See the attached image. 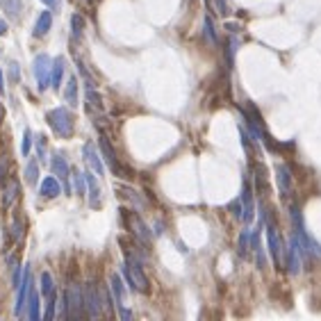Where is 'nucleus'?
Instances as JSON below:
<instances>
[{
	"mask_svg": "<svg viewBox=\"0 0 321 321\" xmlns=\"http://www.w3.org/2000/svg\"><path fill=\"white\" fill-rule=\"evenodd\" d=\"M23 232H25V225H23L21 219L16 217L14 224H12V237H14V241H21V239H23Z\"/></svg>",
	"mask_w": 321,
	"mask_h": 321,
	"instance_id": "72a5a7b5",
	"label": "nucleus"
},
{
	"mask_svg": "<svg viewBox=\"0 0 321 321\" xmlns=\"http://www.w3.org/2000/svg\"><path fill=\"white\" fill-rule=\"evenodd\" d=\"M50 166H52V173H55L57 178H62V182H64V189H66V194H68V192H71V187H68V178H71V166H68L66 157L62 155V153L52 155Z\"/></svg>",
	"mask_w": 321,
	"mask_h": 321,
	"instance_id": "9b49d317",
	"label": "nucleus"
},
{
	"mask_svg": "<svg viewBox=\"0 0 321 321\" xmlns=\"http://www.w3.org/2000/svg\"><path fill=\"white\" fill-rule=\"evenodd\" d=\"M64 98H66V103L71 105V107H78V80L75 78H71L66 82V89H64Z\"/></svg>",
	"mask_w": 321,
	"mask_h": 321,
	"instance_id": "b1692460",
	"label": "nucleus"
},
{
	"mask_svg": "<svg viewBox=\"0 0 321 321\" xmlns=\"http://www.w3.org/2000/svg\"><path fill=\"white\" fill-rule=\"evenodd\" d=\"M39 194L44 196V198H57V196L62 194V187H60L57 176H55V178L48 176V178L41 180V185H39Z\"/></svg>",
	"mask_w": 321,
	"mask_h": 321,
	"instance_id": "f3484780",
	"label": "nucleus"
},
{
	"mask_svg": "<svg viewBox=\"0 0 321 321\" xmlns=\"http://www.w3.org/2000/svg\"><path fill=\"white\" fill-rule=\"evenodd\" d=\"M251 230H241V235H239V255L241 257H248V251H251Z\"/></svg>",
	"mask_w": 321,
	"mask_h": 321,
	"instance_id": "c756f323",
	"label": "nucleus"
},
{
	"mask_svg": "<svg viewBox=\"0 0 321 321\" xmlns=\"http://www.w3.org/2000/svg\"><path fill=\"white\" fill-rule=\"evenodd\" d=\"M62 75H64V57H55V60H52V73H50V87L52 89H60Z\"/></svg>",
	"mask_w": 321,
	"mask_h": 321,
	"instance_id": "4be33fe9",
	"label": "nucleus"
},
{
	"mask_svg": "<svg viewBox=\"0 0 321 321\" xmlns=\"http://www.w3.org/2000/svg\"><path fill=\"white\" fill-rule=\"evenodd\" d=\"M285 260H287V271H289L291 276H296L303 267V260H301V253H299V239L296 235H291L289 237V246L285 248Z\"/></svg>",
	"mask_w": 321,
	"mask_h": 321,
	"instance_id": "9d476101",
	"label": "nucleus"
},
{
	"mask_svg": "<svg viewBox=\"0 0 321 321\" xmlns=\"http://www.w3.org/2000/svg\"><path fill=\"white\" fill-rule=\"evenodd\" d=\"M2 116H5V107H2V103H0V121H2Z\"/></svg>",
	"mask_w": 321,
	"mask_h": 321,
	"instance_id": "a19ab883",
	"label": "nucleus"
},
{
	"mask_svg": "<svg viewBox=\"0 0 321 321\" xmlns=\"http://www.w3.org/2000/svg\"><path fill=\"white\" fill-rule=\"evenodd\" d=\"M73 182H75V194H80V196L87 194V178H84V171H73Z\"/></svg>",
	"mask_w": 321,
	"mask_h": 321,
	"instance_id": "2f4dec72",
	"label": "nucleus"
},
{
	"mask_svg": "<svg viewBox=\"0 0 321 321\" xmlns=\"http://www.w3.org/2000/svg\"><path fill=\"white\" fill-rule=\"evenodd\" d=\"M7 68H9V82L16 84V82H18V75H21V68H18V64H16V62H12Z\"/></svg>",
	"mask_w": 321,
	"mask_h": 321,
	"instance_id": "c9c22d12",
	"label": "nucleus"
},
{
	"mask_svg": "<svg viewBox=\"0 0 321 321\" xmlns=\"http://www.w3.org/2000/svg\"><path fill=\"white\" fill-rule=\"evenodd\" d=\"M84 178H87V196H89V205L91 208H98L100 205V187H98V180L94 178L91 171H84Z\"/></svg>",
	"mask_w": 321,
	"mask_h": 321,
	"instance_id": "a211bd4d",
	"label": "nucleus"
},
{
	"mask_svg": "<svg viewBox=\"0 0 321 321\" xmlns=\"http://www.w3.org/2000/svg\"><path fill=\"white\" fill-rule=\"evenodd\" d=\"M253 171H255V189L260 192L262 196H269V182H267V169L262 164L260 160L253 164Z\"/></svg>",
	"mask_w": 321,
	"mask_h": 321,
	"instance_id": "6ab92c4d",
	"label": "nucleus"
},
{
	"mask_svg": "<svg viewBox=\"0 0 321 321\" xmlns=\"http://www.w3.org/2000/svg\"><path fill=\"white\" fill-rule=\"evenodd\" d=\"M39 307H41V303H39V291L32 287L30 296H28V319L30 321H39Z\"/></svg>",
	"mask_w": 321,
	"mask_h": 321,
	"instance_id": "5701e85b",
	"label": "nucleus"
},
{
	"mask_svg": "<svg viewBox=\"0 0 321 321\" xmlns=\"http://www.w3.org/2000/svg\"><path fill=\"white\" fill-rule=\"evenodd\" d=\"M82 155H84V162L89 164V169L94 173H98V176H103L105 173V164H103V155L96 150V146L94 144H84L82 148Z\"/></svg>",
	"mask_w": 321,
	"mask_h": 321,
	"instance_id": "4468645a",
	"label": "nucleus"
},
{
	"mask_svg": "<svg viewBox=\"0 0 321 321\" xmlns=\"http://www.w3.org/2000/svg\"><path fill=\"white\" fill-rule=\"evenodd\" d=\"M50 25H52V12H50V7H48L46 12L39 14L37 23H34V37H46V34L50 32Z\"/></svg>",
	"mask_w": 321,
	"mask_h": 321,
	"instance_id": "aec40b11",
	"label": "nucleus"
},
{
	"mask_svg": "<svg viewBox=\"0 0 321 321\" xmlns=\"http://www.w3.org/2000/svg\"><path fill=\"white\" fill-rule=\"evenodd\" d=\"M239 48V39L232 34V37H228V44H225V64L232 68V64H235V52H237Z\"/></svg>",
	"mask_w": 321,
	"mask_h": 321,
	"instance_id": "bb28decb",
	"label": "nucleus"
},
{
	"mask_svg": "<svg viewBox=\"0 0 321 321\" xmlns=\"http://www.w3.org/2000/svg\"><path fill=\"white\" fill-rule=\"evenodd\" d=\"M110 289H112V299H114V305H116L119 317L126 321L132 319V312L126 307V285H123L119 273H112V276H110Z\"/></svg>",
	"mask_w": 321,
	"mask_h": 321,
	"instance_id": "423d86ee",
	"label": "nucleus"
},
{
	"mask_svg": "<svg viewBox=\"0 0 321 321\" xmlns=\"http://www.w3.org/2000/svg\"><path fill=\"white\" fill-rule=\"evenodd\" d=\"M116 189V194H119V198H126L132 208H137V209H144L146 208V203H144V198L139 194H137L135 189L132 187H128V185H116L114 187Z\"/></svg>",
	"mask_w": 321,
	"mask_h": 321,
	"instance_id": "2eb2a0df",
	"label": "nucleus"
},
{
	"mask_svg": "<svg viewBox=\"0 0 321 321\" xmlns=\"http://www.w3.org/2000/svg\"><path fill=\"white\" fill-rule=\"evenodd\" d=\"M84 32V18L80 14H73L71 16V34H73V39H80Z\"/></svg>",
	"mask_w": 321,
	"mask_h": 321,
	"instance_id": "c85d7f7f",
	"label": "nucleus"
},
{
	"mask_svg": "<svg viewBox=\"0 0 321 321\" xmlns=\"http://www.w3.org/2000/svg\"><path fill=\"white\" fill-rule=\"evenodd\" d=\"M39 291H41V296H44V301H50L57 296V289H55V280H52V276L48 273V271H44L41 273V280H39Z\"/></svg>",
	"mask_w": 321,
	"mask_h": 321,
	"instance_id": "412c9836",
	"label": "nucleus"
},
{
	"mask_svg": "<svg viewBox=\"0 0 321 321\" xmlns=\"http://www.w3.org/2000/svg\"><path fill=\"white\" fill-rule=\"evenodd\" d=\"M5 32H7V21H2V18H0V37H2Z\"/></svg>",
	"mask_w": 321,
	"mask_h": 321,
	"instance_id": "58836bf2",
	"label": "nucleus"
},
{
	"mask_svg": "<svg viewBox=\"0 0 321 321\" xmlns=\"http://www.w3.org/2000/svg\"><path fill=\"white\" fill-rule=\"evenodd\" d=\"M25 182L28 185H37L39 182V160H30L25 164Z\"/></svg>",
	"mask_w": 321,
	"mask_h": 321,
	"instance_id": "a878e982",
	"label": "nucleus"
},
{
	"mask_svg": "<svg viewBox=\"0 0 321 321\" xmlns=\"http://www.w3.org/2000/svg\"><path fill=\"white\" fill-rule=\"evenodd\" d=\"M32 71H34V78H37L39 91H46L48 84H50V73H52V60L46 55V52H39L34 57V64H32Z\"/></svg>",
	"mask_w": 321,
	"mask_h": 321,
	"instance_id": "6e6552de",
	"label": "nucleus"
},
{
	"mask_svg": "<svg viewBox=\"0 0 321 321\" xmlns=\"http://www.w3.org/2000/svg\"><path fill=\"white\" fill-rule=\"evenodd\" d=\"M217 12L221 16H228V2L225 0H217Z\"/></svg>",
	"mask_w": 321,
	"mask_h": 321,
	"instance_id": "e433bc0d",
	"label": "nucleus"
},
{
	"mask_svg": "<svg viewBox=\"0 0 321 321\" xmlns=\"http://www.w3.org/2000/svg\"><path fill=\"white\" fill-rule=\"evenodd\" d=\"M18 194H21V185H18V180L9 178V182L5 185V189H2V208H5V209L12 208V205L16 203V198H18Z\"/></svg>",
	"mask_w": 321,
	"mask_h": 321,
	"instance_id": "dca6fc26",
	"label": "nucleus"
},
{
	"mask_svg": "<svg viewBox=\"0 0 321 321\" xmlns=\"http://www.w3.org/2000/svg\"><path fill=\"white\" fill-rule=\"evenodd\" d=\"M37 160L46 164V137L44 135H39L37 139Z\"/></svg>",
	"mask_w": 321,
	"mask_h": 321,
	"instance_id": "f704fd0d",
	"label": "nucleus"
},
{
	"mask_svg": "<svg viewBox=\"0 0 321 321\" xmlns=\"http://www.w3.org/2000/svg\"><path fill=\"white\" fill-rule=\"evenodd\" d=\"M64 303H66V310H68V319H78V317H82L84 312V291L80 285H71L64 294Z\"/></svg>",
	"mask_w": 321,
	"mask_h": 321,
	"instance_id": "39448f33",
	"label": "nucleus"
},
{
	"mask_svg": "<svg viewBox=\"0 0 321 321\" xmlns=\"http://www.w3.org/2000/svg\"><path fill=\"white\" fill-rule=\"evenodd\" d=\"M98 148H100V155H103L105 164L110 166V169H112L116 176H123V178H126L128 169L119 162V157H116V150L112 148V144H110L107 135H103V132H100V137H98Z\"/></svg>",
	"mask_w": 321,
	"mask_h": 321,
	"instance_id": "0eeeda50",
	"label": "nucleus"
},
{
	"mask_svg": "<svg viewBox=\"0 0 321 321\" xmlns=\"http://www.w3.org/2000/svg\"><path fill=\"white\" fill-rule=\"evenodd\" d=\"M0 7L7 12V16L12 21H16L21 16V0H0Z\"/></svg>",
	"mask_w": 321,
	"mask_h": 321,
	"instance_id": "393cba45",
	"label": "nucleus"
},
{
	"mask_svg": "<svg viewBox=\"0 0 321 321\" xmlns=\"http://www.w3.org/2000/svg\"><path fill=\"white\" fill-rule=\"evenodd\" d=\"M30 150H32V130H30V128H25V132H23V142H21L23 157H30Z\"/></svg>",
	"mask_w": 321,
	"mask_h": 321,
	"instance_id": "473e14b6",
	"label": "nucleus"
},
{
	"mask_svg": "<svg viewBox=\"0 0 321 321\" xmlns=\"http://www.w3.org/2000/svg\"><path fill=\"white\" fill-rule=\"evenodd\" d=\"M203 30H205V39H208L212 46H217L219 44V39H217V32H214V23H212V18L209 16H205V23H203Z\"/></svg>",
	"mask_w": 321,
	"mask_h": 321,
	"instance_id": "7c9ffc66",
	"label": "nucleus"
},
{
	"mask_svg": "<svg viewBox=\"0 0 321 321\" xmlns=\"http://www.w3.org/2000/svg\"><path fill=\"white\" fill-rule=\"evenodd\" d=\"M121 244H123V253H126V262L121 264V271H123V276H126L128 285L132 287V289L142 291V294H148L150 291V280L148 276L144 273V267H142V260H139V255L132 253V248H128V244L121 239Z\"/></svg>",
	"mask_w": 321,
	"mask_h": 321,
	"instance_id": "f257e3e1",
	"label": "nucleus"
},
{
	"mask_svg": "<svg viewBox=\"0 0 321 321\" xmlns=\"http://www.w3.org/2000/svg\"><path fill=\"white\" fill-rule=\"evenodd\" d=\"M105 299H103V287H96V283H87L84 287V310L91 319H96L103 314Z\"/></svg>",
	"mask_w": 321,
	"mask_h": 321,
	"instance_id": "20e7f679",
	"label": "nucleus"
},
{
	"mask_svg": "<svg viewBox=\"0 0 321 321\" xmlns=\"http://www.w3.org/2000/svg\"><path fill=\"white\" fill-rule=\"evenodd\" d=\"M253 192L255 189L251 185H244V189H241V221H244V224H251L255 217Z\"/></svg>",
	"mask_w": 321,
	"mask_h": 321,
	"instance_id": "f8f14e48",
	"label": "nucleus"
},
{
	"mask_svg": "<svg viewBox=\"0 0 321 321\" xmlns=\"http://www.w3.org/2000/svg\"><path fill=\"white\" fill-rule=\"evenodd\" d=\"M121 219H123V224L130 232H132V237L144 244V246H148L150 239H153V232L148 230V225L144 224V219L137 214V212H130V209H121Z\"/></svg>",
	"mask_w": 321,
	"mask_h": 321,
	"instance_id": "7ed1b4c3",
	"label": "nucleus"
},
{
	"mask_svg": "<svg viewBox=\"0 0 321 321\" xmlns=\"http://www.w3.org/2000/svg\"><path fill=\"white\" fill-rule=\"evenodd\" d=\"M46 121L52 128V132L57 137H62V139H68V137L73 135L75 121H73V114L68 112L66 107H55V110H50V112L46 114Z\"/></svg>",
	"mask_w": 321,
	"mask_h": 321,
	"instance_id": "f03ea898",
	"label": "nucleus"
},
{
	"mask_svg": "<svg viewBox=\"0 0 321 321\" xmlns=\"http://www.w3.org/2000/svg\"><path fill=\"white\" fill-rule=\"evenodd\" d=\"M30 289H32V269H30V264H25V267H23L21 285H18V296H16V307H14L16 317H23V310H25V305H28Z\"/></svg>",
	"mask_w": 321,
	"mask_h": 321,
	"instance_id": "1a4fd4ad",
	"label": "nucleus"
},
{
	"mask_svg": "<svg viewBox=\"0 0 321 321\" xmlns=\"http://www.w3.org/2000/svg\"><path fill=\"white\" fill-rule=\"evenodd\" d=\"M84 96H87V100H89L91 107L103 110V98H100V94L96 91V87H84Z\"/></svg>",
	"mask_w": 321,
	"mask_h": 321,
	"instance_id": "cd10ccee",
	"label": "nucleus"
},
{
	"mask_svg": "<svg viewBox=\"0 0 321 321\" xmlns=\"http://www.w3.org/2000/svg\"><path fill=\"white\" fill-rule=\"evenodd\" d=\"M276 180H278V189H280V196L287 198L291 196V189H294V182H291V171L287 164H276Z\"/></svg>",
	"mask_w": 321,
	"mask_h": 321,
	"instance_id": "ddd939ff",
	"label": "nucleus"
},
{
	"mask_svg": "<svg viewBox=\"0 0 321 321\" xmlns=\"http://www.w3.org/2000/svg\"><path fill=\"white\" fill-rule=\"evenodd\" d=\"M41 2H44V5H46V7H57V2H60V0H41Z\"/></svg>",
	"mask_w": 321,
	"mask_h": 321,
	"instance_id": "4c0bfd02",
	"label": "nucleus"
},
{
	"mask_svg": "<svg viewBox=\"0 0 321 321\" xmlns=\"http://www.w3.org/2000/svg\"><path fill=\"white\" fill-rule=\"evenodd\" d=\"M5 91V80H2V71H0V94Z\"/></svg>",
	"mask_w": 321,
	"mask_h": 321,
	"instance_id": "ea45409f",
	"label": "nucleus"
}]
</instances>
